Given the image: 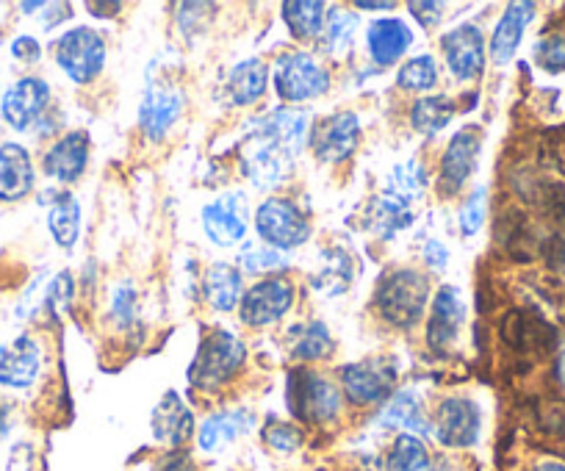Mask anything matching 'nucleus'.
Returning a JSON list of instances; mask_svg holds the SVG:
<instances>
[{
	"label": "nucleus",
	"instance_id": "nucleus-49",
	"mask_svg": "<svg viewBox=\"0 0 565 471\" xmlns=\"http://www.w3.org/2000/svg\"><path fill=\"white\" fill-rule=\"evenodd\" d=\"M424 258H427V264H430V269H436V272H444L447 269V247L441 245V242H427V247H424Z\"/></svg>",
	"mask_w": 565,
	"mask_h": 471
},
{
	"label": "nucleus",
	"instance_id": "nucleus-7",
	"mask_svg": "<svg viewBox=\"0 0 565 471\" xmlns=\"http://www.w3.org/2000/svg\"><path fill=\"white\" fill-rule=\"evenodd\" d=\"M341 383H344L347 399L366 408V405H377L391 397L396 383V366L383 358L361 361V364H350L341 370Z\"/></svg>",
	"mask_w": 565,
	"mask_h": 471
},
{
	"label": "nucleus",
	"instance_id": "nucleus-17",
	"mask_svg": "<svg viewBox=\"0 0 565 471\" xmlns=\"http://www.w3.org/2000/svg\"><path fill=\"white\" fill-rule=\"evenodd\" d=\"M466 308L463 297L455 286H441L433 302L430 324H427V344L433 352H447L455 346L460 335V324H463Z\"/></svg>",
	"mask_w": 565,
	"mask_h": 471
},
{
	"label": "nucleus",
	"instance_id": "nucleus-40",
	"mask_svg": "<svg viewBox=\"0 0 565 471\" xmlns=\"http://www.w3.org/2000/svg\"><path fill=\"white\" fill-rule=\"evenodd\" d=\"M264 441L269 443L275 452L289 454V452H297V449L302 447V430L300 427L289 425V421L271 419L264 430Z\"/></svg>",
	"mask_w": 565,
	"mask_h": 471
},
{
	"label": "nucleus",
	"instance_id": "nucleus-26",
	"mask_svg": "<svg viewBox=\"0 0 565 471\" xmlns=\"http://www.w3.org/2000/svg\"><path fill=\"white\" fill-rule=\"evenodd\" d=\"M266 78H269V69L260 58L236 64L225 78V92L233 106H253L255 100H260L266 92Z\"/></svg>",
	"mask_w": 565,
	"mask_h": 471
},
{
	"label": "nucleus",
	"instance_id": "nucleus-32",
	"mask_svg": "<svg viewBox=\"0 0 565 471\" xmlns=\"http://www.w3.org/2000/svg\"><path fill=\"white\" fill-rule=\"evenodd\" d=\"M455 103L449 97H422L411 108V126L424 137H436L452 122Z\"/></svg>",
	"mask_w": 565,
	"mask_h": 471
},
{
	"label": "nucleus",
	"instance_id": "nucleus-14",
	"mask_svg": "<svg viewBox=\"0 0 565 471\" xmlns=\"http://www.w3.org/2000/svg\"><path fill=\"white\" fill-rule=\"evenodd\" d=\"M47 103H51V86L42 78H20L18 84L9 86L3 103H0V111H3V120L14 128V131H25L29 126H34L45 114Z\"/></svg>",
	"mask_w": 565,
	"mask_h": 471
},
{
	"label": "nucleus",
	"instance_id": "nucleus-41",
	"mask_svg": "<svg viewBox=\"0 0 565 471\" xmlns=\"http://www.w3.org/2000/svg\"><path fill=\"white\" fill-rule=\"evenodd\" d=\"M486 205L488 192L486 189H475L471 197L463 203V208H460V231H463V236H475L480 231L482 222H486Z\"/></svg>",
	"mask_w": 565,
	"mask_h": 471
},
{
	"label": "nucleus",
	"instance_id": "nucleus-50",
	"mask_svg": "<svg viewBox=\"0 0 565 471\" xmlns=\"http://www.w3.org/2000/svg\"><path fill=\"white\" fill-rule=\"evenodd\" d=\"M543 253H546V261L552 264L557 272L565 275V239H552L546 242V247H543Z\"/></svg>",
	"mask_w": 565,
	"mask_h": 471
},
{
	"label": "nucleus",
	"instance_id": "nucleus-21",
	"mask_svg": "<svg viewBox=\"0 0 565 471\" xmlns=\"http://www.w3.org/2000/svg\"><path fill=\"white\" fill-rule=\"evenodd\" d=\"M153 436L172 449H181L194 436V416L175 392H167L153 410Z\"/></svg>",
	"mask_w": 565,
	"mask_h": 471
},
{
	"label": "nucleus",
	"instance_id": "nucleus-54",
	"mask_svg": "<svg viewBox=\"0 0 565 471\" xmlns=\"http://www.w3.org/2000/svg\"><path fill=\"white\" fill-rule=\"evenodd\" d=\"M537 471H565L563 463H543L537 465Z\"/></svg>",
	"mask_w": 565,
	"mask_h": 471
},
{
	"label": "nucleus",
	"instance_id": "nucleus-27",
	"mask_svg": "<svg viewBox=\"0 0 565 471\" xmlns=\"http://www.w3.org/2000/svg\"><path fill=\"white\" fill-rule=\"evenodd\" d=\"M203 295L216 311H233L242 302V272L231 264H214L203 275Z\"/></svg>",
	"mask_w": 565,
	"mask_h": 471
},
{
	"label": "nucleus",
	"instance_id": "nucleus-2",
	"mask_svg": "<svg viewBox=\"0 0 565 471\" xmlns=\"http://www.w3.org/2000/svg\"><path fill=\"white\" fill-rule=\"evenodd\" d=\"M430 300V283L416 269H394L385 275L374 295L380 317L394 328H413Z\"/></svg>",
	"mask_w": 565,
	"mask_h": 471
},
{
	"label": "nucleus",
	"instance_id": "nucleus-25",
	"mask_svg": "<svg viewBox=\"0 0 565 471\" xmlns=\"http://www.w3.org/2000/svg\"><path fill=\"white\" fill-rule=\"evenodd\" d=\"M249 427H253V414L249 410H222V414L209 416L203 427H200V449L203 452H220V449H225L236 438L247 436Z\"/></svg>",
	"mask_w": 565,
	"mask_h": 471
},
{
	"label": "nucleus",
	"instance_id": "nucleus-48",
	"mask_svg": "<svg viewBox=\"0 0 565 471\" xmlns=\"http://www.w3.org/2000/svg\"><path fill=\"white\" fill-rule=\"evenodd\" d=\"M543 153H546L548 167H554V170L563 172L565 175V133L548 139L546 148H543Z\"/></svg>",
	"mask_w": 565,
	"mask_h": 471
},
{
	"label": "nucleus",
	"instance_id": "nucleus-24",
	"mask_svg": "<svg viewBox=\"0 0 565 471\" xmlns=\"http://www.w3.org/2000/svg\"><path fill=\"white\" fill-rule=\"evenodd\" d=\"M532 12H535V3H510L504 9V18L499 20L497 31H493L491 40V58L497 64H508L515 56L521 45V36L524 29L530 25Z\"/></svg>",
	"mask_w": 565,
	"mask_h": 471
},
{
	"label": "nucleus",
	"instance_id": "nucleus-31",
	"mask_svg": "<svg viewBox=\"0 0 565 471\" xmlns=\"http://www.w3.org/2000/svg\"><path fill=\"white\" fill-rule=\"evenodd\" d=\"M380 425L383 427H405L411 436H427L430 432V425L424 421V414H422V403H418V397L413 392H399L394 394V399H391L388 405H385V410L380 414Z\"/></svg>",
	"mask_w": 565,
	"mask_h": 471
},
{
	"label": "nucleus",
	"instance_id": "nucleus-23",
	"mask_svg": "<svg viewBox=\"0 0 565 471\" xmlns=\"http://www.w3.org/2000/svg\"><path fill=\"white\" fill-rule=\"evenodd\" d=\"M411 42L413 31L396 18L374 20L366 31V47L380 67H388V64L399 62L407 53V47H411Z\"/></svg>",
	"mask_w": 565,
	"mask_h": 471
},
{
	"label": "nucleus",
	"instance_id": "nucleus-45",
	"mask_svg": "<svg viewBox=\"0 0 565 471\" xmlns=\"http://www.w3.org/2000/svg\"><path fill=\"white\" fill-rule=\"evenodd\" d=\"M12 56L20 58V62H25V64H34L42 58V45L34 40V36L23 34L12 42Z\"/></svg>",
	"mask_w": 565,
	"mask_h": 471
},
{
	"label": "nucleus",
	"instance_id": "nucleus-51",
	"mask_svg": "<svg viewBox=\"0 0 565 471\" xmlns=\"http://www.w3.org/2000/svg\"><path fill=\"white\" fill-rule=\"evenodd\" d=\"M86 9L95 12V18H114L122 9V3H86Z\"/></svg>",
	"mask_w": 565,
	"mask_h": 471
},
{
	"label": "nucleus",
	"instance_id": "nucleus-37",
	"mask_svg": "<svg viewBox=\"0 0 565 471\" xmlns=\"http://www.w3.org/2000/svg\"><path fill=\"white\" fill-rule=\"evenodd\" d=\"M424 186H427V175H424L422 164L407 161V164L396 167V170L391 172V189H385V192L402 200H413V197H422Z\"/></svg>",
	"mask_w": 565,
	"mask_h": 471
},
{
	"label": "nucleus",
	"instance_id": "nucleus-34",
	"mask_svg": "<svg viewBox=\"0 0 565 471\" xmlns=\"http://www.w3.org/2000/svg\"><path fill=\"white\" fill-rule=\"evenodd\" d=\"M413 222L411 208H407V200L394 197V194L385 192L383 197H377V203L372 205V225L383 233V239H391L394 233H399L402 227H407Z\"/></svg>",
	"mask_w": 565,
	"mask_h": 471
},
{
	"label": "nucleus",
	"instance_id": "nucleus-44",
	"mask_svg": "<svg viewBox=\"0 0 565 471\" xmlns=\"http://www.w3.org/2000/svg\"><path fill=\"white\" fill-rule=\"evenodd\" d=\"M134 308H136L134 286H122V289L117 291V297H114V317L119 319L122 328L128 322H134Z\"/></svg>",
	"mask_w": 565,
	"mask_h": 471
},
{
	"label": "nucleus",
	"instance_id": "nucleus-46",
	"mask_svg": "<svg viewBox=\"0 0 565 471\" xmlns=\"http://www.w3.org/2000/svg\"><path fill=\"white\" fill-rule=\"evenodd\" d=\"M407 9H411L416 23L424 25V29H433V25L441 23V12H444L441 3H411Z\"/></svg>",
	"mask_w": 565,
	"mask_h": 471
},
{
	"label": "nucleus",
	"instance_id": "nucleus-28",
	"mask_svg": "<svg viewBox=\"0 0 565 471\" xmlns=\"http://www.w3.org/2000/svg\"><path fill=\"white\" fill-rule=\"evenodd\" d=\"M324 12H328V7L319 3V0H289V3L280 7L282 23L289 25L291 36L300 42H311L322 36L324 20H328Z\"/></svg>",
	"mask_w": 565,
	"mask_h": 471
},
{
	"label": "nucleus",
	"instance_id": "nucleus-6",
	"mask_svg": "<svg viewBox=\"0 0 565 471\" xmlns=\"http://www.w3.org/2000/svg\"><path fill=\"white\" fill-rule=\"evenodd\" d=\"M330 86V75L322 64L308 53H289L277 62L275 89L286 103L313 100L324 95Z\"/></svg>",
	"mask_w": 565,
	"mask_h": 471
},
{
	"label": "nucleus",
	"instance_id": "nucleus-1",
	"mask_svg": "<svg viewBox=\"0 0 565 471\" xmlns=\"http://www.w3.org/2000/svg\"><path fill=\"white\" fill-rule=\"evenodd\" d=\"M244 361H247L244 341L227 330H214L200 341L198 352H194V361L189 366V383L200 392H214L238 375Z\"/></svg>",
	"mask_w": 565,
	"mask_h": 471
},
{
	"label": "nucleus",
	"instance_id": "nucleus-13",
	"mask_svg": "<svg viewBox=\"0 0 565 471\" xmlns=\"http://www.w3.org/2000/svg\"><path fill=\"white\" fill-rule=\"evenodd\" d=\"M480 148H482V133L480 128H463L460 133H455L452 142H449L447 153L441 159V175H438V186L447 197L458 194L466 186L471 175L477 170V161H480Z\"/></svg>",
	"mask_w": 565,
	"mask_h": 471
},
{
	"label": "nucleus",
	"instance_id": "nucleus-22",
	"mask_svg": "<svg viewBox=\"0 0 565 471\" xmlns=\"http://www.w3.org/2000/svg\"><path fill=\"white\" fill-rule=\"evenodd\" d=\"M34 189V167L29 150L14 142L0 144V200L18 203Z\"/></svg>",
	"mask_w": 565,
	"mask_h": 471
},
{
	"label": "nucleus",
	"instance_id": "nucleus-12",
	"mask_svg": "<svg viewBox=\"0 0 565 471\" xmlns=\"http://www.w3.org/2000/svg\"><path fill=\"white\" fill-rule=\"evenodd\" d=\"M361 139V120L352 111L330 114L311 133V148L322 164H339L350 159Z\"/></svg>",
	"mask_w": 565,
	"mask_h": 471
},
{
	"label": "nucleus",
	"instance_id": "nucleus-53",
	"mask_svg": "<svg viewBox=\"0 0 565 471\" xmlns=\"http://www.w3.org/2000/svg\"><path fill=\"white\" fill-rule=\"evenodd\" d=\"M9 430V405L0 399V436Z\"/></svg>",
	"mask_w": 565,
	"mask_h": 471
},
{
	"label": "nucleus",
	"instance_id": "nucleus-35",
	"mask_svg": "<svg viewBox=\"0 0 565 471\" xmlns=\"http://www.w3.org/2000/svg\"><path fill=\"white\" fill-rule=\"evenodd\" d=\"M358 31V14L344 12V9H333L324 20L322 29V51L324 53H344L347 47H352Z\"/></svg>",
	"mask_w": 565,
	"mask_h": 471
},
{
	"label": "nucleus",
	"instance_id": "nucleus-16",
	"mask_svg": "<svg viewBox=\"0 0 565 471\" xmlns=\"http://www.w3.org/2000/svg\"><path fill=\"white\" fill-rule=\"evenodd\" d=\"M183 111V95L175 86H164L159 81H150L148 92H145V100L139 108V126L145 131V137L159 142L164 139V133L170 131L178 122Z\"/></svg>",
	"mask_w": 565,
	"mask_h": 471
},
{
	"label": "nucleus",
	"instance_id": "nucleus-4",
	"mask_svg": "<svg viewBox=\"0 0 565 471\" xmlns=\"http://www.w3.org/2000/svg\"><path fill=\"white\" fill-rule=\"evenodd\" d=\"M286 399H289L291 414L302 421H311V425H328L341 410V397L333 383L306 370L289 377Z\"/></svg>",
	"mask_w": 565,
	"mask_h": 471
},
{
	"label": "nucleus",
	"instance_id": "nucleus-42",
	"mask_svg": "<svg viewBox=\"0 0 565 471\" xmlns=\"http://www.w3.org/2000/svg\"><path fill=\"white\" fill-rule=\"evenodd\" d=\"M535 58L546 73H565V36H543L535 47Z\"/></svg>",
	"mask_w": 565,
	"mask_h": 471
},
{
	"label": "nucleus",
	"instance_id": "nucleus-19",
	"mask_svg": "<svg viewBox=\"0 0 565 471\" xmlns=\"http://www.w3.org/2000/svg\"><path fill=\"white\" fill-rule=\"evenodd\" d=\"M253 131L260 133V137L271 139L275 144H280L286 153L297 156L308 137V114L291 106L275 108V111H269L266 117H260V120L255 122Z\"/></svg>",
	"mask_w": 565,
	"mask_h": 471
},
{
	"label": "nucleus",
	"instance_id": "nucleus-8",
	"mask_svg": "<svg viewBox=\"0 0 565 471\" xmlns=\"http://www.w3.org/2000/svg\"><path fill=\"white\" fill-rule=\"evenodd\" d=\"M242 161H244V172H247V178L255 183V186L275 189L289 178L295 156L286 153V150H282L280 144L271 142V139L249 131V137L244 139L242 144Z\"/></svg>",
	"mask_w": 565,
	"mask_h": 471
},
{
	"label": "nucleus",
	"instance_id": "nucleus-52",
	"mask_svg": "<svg viewBox=\"0 0 565 471\" xmlns=\"http://www.w3.org/2000/svg\"><path fill=\"white\" fill-rule=\"evenodd\" d=\"M396 3H369V0H361L358 3V9H363V12H391Z\"/></svg>",
	"mask_w": 565,
	"mask_h": 471
},
{
	"label": "nucleus",
	"instance_id": "nucleus-39",
	"mask_svg": "<svg viewBox=\"0 0 565 471\" xmlns=\"http://www.w3.org/2000/svg\"><path fill=\"white\" fill-rule=\"evenodd\" d=\"M330 344H333V341H330L328 328H324L322 322L308 324L306 333H302V339L297 341V346H295V358L297 361H319V358H324V355H328V352H330Z\"/></svg>",
	"mask_w": 565,
	"mask_h": 471
},
{
	"label": "nucleus",
	"instance_id": "nucleus-29",
	"mask_svg": "<svg viewBox=\"0 0 565 471\" xmlns=\"http://www.w3.org/2000/svg\"><path fill=\"white\" fill-rule=\"evenodd\" d=\"M352 283V256L341 247H333V250H324L322 267L311 275L313 291L324 297L344 295Z\"/></svg>",
	"mask_w": 565,
	"mask_h": 471
},
{
	"label": "nucleus",
	"instance_id": "nucleus-38",
	"mask_svg": "<svg viewBox=\"0 0 565 471\" xmlns=\"http://www.w3.org/2000/svg\"><path fill=\"white\" fill-rule=\"evenodd\" d=\"M242 267L253 275H264V272H280L286 269V258H282L280 250L269 245H247L238 256Z\"/></svg>",
	"mask_w": 565,
	"mask_h": 471
},
{
	"label": "nucleus",
	"instance_id": "nucleus-5",
	"mask_svg": "<svg viewBox=\"0 0 565 471\" xmlns=\"http://www.w3.org/2000/svg\"><path fill=\"white\" fill-rule=\"evenodd\" d=\"M56 62L75 84H89L103 73L106 42L92 29H73L56 42Z\"/></svg>",
	"mask_w": 565,
	"mask_h": 471
},
{
	"label": "nucleus",
	"instance_id": "nucleus-43",
	"mask_svg": "<svg viewBox=\"0 0 565 471\" xmlns=\"http://www.w3.org/2000/svg\"><path fill=\"white\" fill-rule=\"evenodd\" d=\"M73 291H75L73 275L64 269V272H58L56 278L51 280V289H47V306L56 308V311H64V308L70 306V300H73Z\"/></svg>",
	"mask_w": 565,
	"mask_h": 471
},
{
	"label": "nucleus",
	"instance_id": "nucleus-20",
	"mask_svg": "<svg viewBox=\"0 0 565 471\" xmlns=\"http://www.w3.org/2000/svg\"><path fill=\"white\" fill-rule=\"evenodd\" d=\"M86 161H89V137L84 131H73L47 150L42 167H45V175L62 183H75L84 175Z\"/></svg>",
	"mask_w": 565,
	"mask_h": 471
},
{
	"label": "nucleus",
	"instance_id": "nucleus-15",
	"mask_svg": "<svg viewBox=\"0 0 565 471\" xmlns=\"http://www.w3.org/2000/svg\"><path fill=\"white\" fill-rule=\"evenodd\" d=\"M444 56L458 81H471L486 69V40L477 25L463 23L441 40Z\"/></svg>",
	"mask_w": 565,
	"mask_h": 471
},
{
	"label": "nucleus",
	"instance_id": "nucleus-10",
	"mask_svg": "<svg viewBox=\"0 0 565 471\" xmlns=\"http://www.w3.org/2000/svg\"><path fill=\"white\" fill-rule=\"evenodd\" d=\"M291 302H295V286L289 280H260L255 283L247 295L242 297L238 306V317L249 328H266V324L277 322L289 313Z\"/></svg>",
	"mask_w": 565,
	"mask_h": 471
},
{
	"label": "nucleus",
	"instance_id": "nucleus-33",
	"mask_svg": "<svg viewBox=\"0 0 565 471\" xmlns=\"http://www.w3.org/2000/svg\"><path fill=\"white\" fill-rule=\"evenodd\" d=\"M388 471H430V452L422 438L411 432L396 436L388 452Z\"/></svg>",
	"mask_w": 565,
	"mask_h": 471
},
{
	"label": "nucleus",
	"instance_id": "nucleus-36",
	"mask_svg": "<svg viewBox=\"0 0 565 471\" xmlns=\"http://www.w3.org/2000/svg\"><path fill=\"white\" fill-rule=\"evenodd\" d=\"M396 84L405 92H427L438 84V64L433 56H416L402 64L396 73Z\"/></svg>",
	"mask_w": 565,
	"mask_h": 471
},
{
	"label": "nucleus",
	"instance_id": "nucleus-9",
	"mask_svg": "<svg viewBox=\"0 0 565 471\" xmlns=\"http://www.w3.org/2000/svg\"><path fill=\"white\" fill-rule=\"evenodd\" d=\"M480 405L469 397H449L438 405L436 438L449 449H469L480 441Z\"/></svg>",
	"mask_w": 565,
	"mask_h": 471
},
{
	"label": "nucleus",
	"instance_id": "nucleus-11",
	"mask_svg": "<svg viewBox=\"0 0 565 471\" xmlns=\"http://www.w3.org/2000/svg\"><path fill=\"white\" fill-rule=\"evenodd\" d=\"M249 208L247 197L238 192L220 194L214 203L203 208V227L209 239L220 247H233L247 236Z\"/></svg>",
	"mask_w": 565,
	"mask_h": 471
},
{
	"label": "nucleus",
	"instance_id": "nucleus-3",
	"mask_svg": "<svg viewBox=\"0 0 565 471\" xmlns=\"http://www.w3.org/2000/svg\"><path fill=\"white\" fill-rule=\"evenodd\" d=\"M255 227H258V236L264 239V245L275 247L280 253L295 250V247L306 245L311 239V225L291 200H264L255 211Z\"/></svg>",
	"mask_w": 565,
	"mask_h": 471
},
{
	"label": "nucleus",
	"instance_id": "nucleus-18",
	"mask_svg": "<svg viewBox=\"0 0 565 471\" xmlns=\"http://www.w3.org/2000/svg\"><path fill=\"white\" fill-rule=\"evenodd\" d=\"M42 352L31 335H20L9 346H0V386L31 388L40 377Z\"/></svg>",
	"mask_w": 565,
	"mask_h": 471
},
{
	"label": "nucleus",
	"instance_id": "nucleus-47",
	"mask_svg": "<svg viewBox=\"0 0 565 471\" xmlns=\"http://www.w3.org/2000/svg\"><path fill=\"white\" fill-rule=\"evenodd\" d=\"M153 471H198V469H194L192 454L181 452V449H172L167 458H161L159 463H156Z\"/></svg>",
	"mask_w": 565,
	"mask_h": 471
},
{
	"label": "nucleus",
	"instance_id": "nucleus-30",
	"mask_svg": "<svg viewBox=\"0 0 565 471\" xmlns=\"http://www.w3.org/2000/svg\"><path fill=\"white\" fill-rule=\"evenodd\" d=\"M47 225H51L53 239L58 247L70 250V247L78 242L81 236V203L75 194L62 192L51 205V214H47Z\"/></svg>",
	"mask_w": 565,
	"mask_h": 471
}]
</instances>
